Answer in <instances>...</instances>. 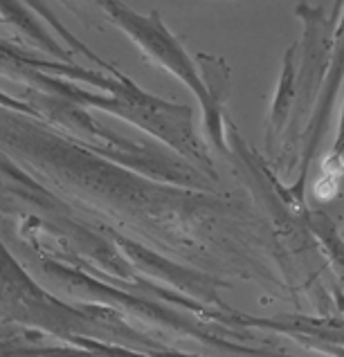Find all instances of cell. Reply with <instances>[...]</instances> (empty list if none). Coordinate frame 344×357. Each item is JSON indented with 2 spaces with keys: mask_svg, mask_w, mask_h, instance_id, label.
<instances>
[{
  "mask_svg": "<svg viewBox=\"0 0 344 357\" xmlns=\"http://www.w3.org/2000/svg\"><path fill=\"white\" fill-rule=\"evenodd\" d=\"M9 59V56H7ZM12 73H16L18 79L27 81L29 86H34L38 90H43L47 95H57L75 101L79 106L86 108H97V110H106V113L121 117L124 121H130L133 126H140L149 130L151 135L162 139L165 144L174 146L182 155L191 158L194 162H202V165L209 167L207 153L198 144V139L194 135V124H191V108L187 106H176L169 104L165 99H158L154 104H135V101L121 99L117 95H99L93 93L88 88H81L70 84L66 79H57V77H47L45 73H40L36 68H29L25 63L14 59V68Z\"/></svg>",
  "mask_w": 344,
  "mask_h": 357,
  "instance_id": "obj_1",
  "label": "cell"
},
{
  "mask_svg": "<svg viewBox=\"0 0 344 357\" xmlns=\"http://www.w3.org/2000/svg\"><path fill=\"white\" fill-rule=\"evenodd\" d=\"M23 3L29 7V9H32V12L38 16V18H43L45 20V23L50 25V27H52L54 29V34L57 36H61V38H63L66 40V43L70 45V47H73V52L75 54H81V56H86L88 61H93V63L95 66H99L101 70H106V73H110V75H121L119 73V70L115 68V66H110L108 63V61H104V59H101V56H97L95 52H93V50H90L86 43H81V40L73 34V32H70V29L68 27H63V23H61V20L54 16V12H52V9H50L47 5H45V0H23Z\"/></svg>",
  "mask_w": 344,
  "mask_h": 357,
  "instance_id": "obj_5",
  "label": "cell"
},
{
  "mask_svg": "<svg viewBox=\"0 0 344 357\" xmlns=\"http://www.w3.org/2000/svg\"><path fill=\"white\" fill-rule=\"evenodd\" d=\"M313 231L317 234V238L322 241L324 250L331 257L333 265H336L338 274L344 279V238L338 236L336 227H333V222L327 218V213H315V220H313Z\"/></svg>",
  "mask_w": 344,
  "mask_h": 357,
  "instance_id": "obj_7",
  "label": "cell"
},
{
  "mask_svg": "<svg viewBox=\"0 0 344 357\" xmlns=\"http://www.w3.org/2000/svg\"><path fill=\"white\" fill-rule=\"evenodd\" d=\"M342 238H344V229H342Z\"/></svg>",
  "mask_w": 344,
  "mask_h": 357,
  "instance_id": "obj_9",
  "label": "cell"
},
{
  "mask_svg": "<svg viewBox=\"0 0 344 357\" xmlns=\"http://www.w3.org/2000/svg\"><path fill=\"white\" fill-rule=\"evenodd\" d=\"M3 20L7 25H12L18 36H23L38 52L54 56L57 61H63V63L73 61V47H63L61 43H57L52 34L38 23V16L23 0H3Z\"/></svg>",
  "mask_w": 344,
  "mask_h": 357,
  "instance_id": "obj_3",
  "label": "cell"
},
{
  "mask_svg": "<svg viewBox=\"0 0 344 357\" xmlns=\"http://www.w3.org/2000/svg\"><path fill=\"white\" fill-rule=\"evenodd\" d=\"M295 52H297V45H290L288 52L283 54L281 77H279V84H277L275 99H272L270 121H268V132H266L268 146L277 144L279 135L283 132V126H286L292 101H295V97H297V90H295Z\"/></svg>",
  "mask_w": 344,
  "mask_h": 357,
  "instance_id": "obj_4",
  "label": "cell"
},
{
  "mask_svg": "<svg viewBox=\"0 0 344 357\" xmlns=\"http://www.w3.org/2000/svg\"><path fill=\"white\" fill-rule=\"evenodd\" d=\"M104 14L108 16L110 23H115L121 32L133 40L149 61L165 68L169 75L178 77L196 95L202 108V121H205L207 137L220 153H225L227 149L225 128H223V101L205 84V79L200 77L194 61L185 52V47L180 45V40L162 23V16L158 12L142 16L133 7L121 3V0H110Z\"/></svg>",
  "mask_w": 344,
  "mask_h": 357,
  "instance_id": "obj_2",
  "label": "cell"
},
{
  "mask_svg": "<svg viewBox=\"0 0 344 357\" xmlns=\"http://www.w3.org/2000/svg\"><path fill=\"white\" fill-rule=\"evenodd\" d=\"M68 3L73 5V9H77V5H86V7H97L99 12H104L110 0H68Z\"/></svg>",
  "mask_w": 344,
  "mask_h": 357,
  "instance_id": "obj_8",
  "label": "cell"
},
{
  "mask_svg": "<svg viewBox=\"0 0 344 357\" xmlns=\"http://www.w3.org/2000/svg\"><path fill=\"white\" fill-rule=\"evenodd\" d=\"M342 176H344V106H342V115H340V128H338L336 144H333L331 153L322 162L320 176L315 182V193L322 200H329L333 193L338 191V182Z\"/></svg>",
  "mask_w": 344,
  "mask_h": 357,
  "instance_id": "obj_6",
  "label": "cell"
}]
</instances>
